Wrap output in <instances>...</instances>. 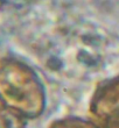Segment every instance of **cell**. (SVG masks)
Listing matches in <instances>:
<instances>
[{
	"instance_id": "cell-1",
	"label": "cell",
	"mask_w": 119,
	"mask_h": 128,
	"mask_svg": "<svg viewBox=\"0 0 119 128\" xmlns=\"http://www.w3.org/2000/svg\"><path fill=\"white\" fill-rule=\"evenodd\" d=\"M91 105V111L100 122L119 125V77L100 86Z\"/></svg>"
},
{
	"instance_id": "cell-2",
	"label": "cell",
	"mask_w": 119,
	"mask_h": 128,
	"mask_svg": "<svg viewBox=\"0 0 119 128\" xmlns=\"http://www.w3.org/2000/svg\"><path fill=\"white\" fill-rule=\"evenodd\" d=\"M53 128H98V127L92 125V124H89V122L78 120V119H67V120L54 122Z\"/></svg>"
}]
</instances>
